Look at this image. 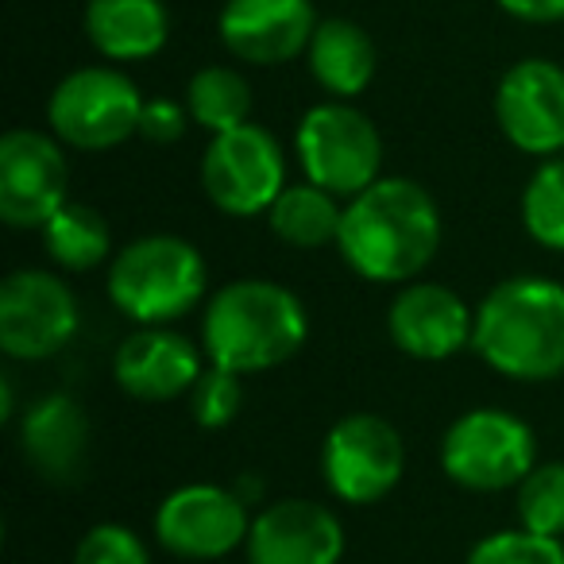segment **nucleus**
<instances>
[{"label":"nucleus","mask_w":564,"mask_h":564,"mask_svg":"<svg viewBox=\"0 0 564 564\" xmlns=\"http://www.w3.org/2000/svg\"><path fill=\"white\" fill-rule=\"evenodd\" d=\"M468 564H564V545L533 530H502L468 553Z\"/></svg>","instance_id":"obj_26"},{"label":"nucleus","mask_w":564,"mask_h":564,"mask_svg":"<svg viewBox=\"0 0 564 564\" xmlns=\"http://www.w3.org/2000/svg\"><path fill=\"white\" fill-rule=\"evenodd\" d=\"M74 564H151V553L128 525L105 522L82 538Z\"/></svg>","instance_id":"obj_28"},{"label":"nucleus","mask_w":564,"mask_h":564,"mask_svg":"<svg viewBox=\"0 0 564 564\" xmlns=\"http://www.w3.org/2000/svg\"><path fill=\"white\" fill-rule=\"evenodd\" d=\"M17 414V394H12V379L4 376L0 379V417H12Z\"/></svg>","instance_id":"obj_32"},{"label":"nucleus","mask_w":564,"mask_h":564,"mask_svg":"<svg viewBox=\"0 0 564 564\" xmlns=\"http://www.w3.org/2000/svg\"><path fill=\"white\" fill-rule=\"evenodd\" d=\"M471 348L507 379H556L564 371V286L541 274L499 282L476 310Z\"/></svg>","instance_id":"obj_2"},{"label":"nucleus","mask_w":564,"mask_h":564,"mask_svg":"<svg viewBox=\"0 0 564 564\" xmlns=\"http://www.w3.org/2000/svg\"><path fill=\"white\" fill-rule=\"evenodd\" d=\"M20 453L47 484H74L89 456V417L70 394H47L20 417Z\"/></svg>","instance_id":"obj_18"},{"label":"nucleus","mask_w":564,"mask_h":564,"mask_svg":"<svg viewBox=\"0 0 564 564\" xmlns=\"http://www.w3.org/2000/svg\"><path fill=\"white\" fill-rule=\"evenodd\" d=\"M186 132V109L178 101H166V97H155V101H143V117H140V135L151 143H174Z\"/></svg>","instance_id":"obj_29"},{"label":"nucleus","mask_w":564,"mask_h":564,"mask_svg":"<svg viewBox=\"0 0 564 564\" xmlns=\"http://www.w3.org/2000/svg\"><path fill=\"white\" fill-rule=\"evenodd\" d=\"M232 491L240 495V499L248 502V507H256V502L263 499V479H259V476H240V479H236Z\"/></svg>","instance_id":"obj_31"},{"label":"nucleus","mask_w":564,"mask_h":564,"mask_svg":"<svg viewBox=\"0 0 564 564\" xmlns=\"http://www.w3.org/2000/svg\"><path fill=\"white\" fill-rule=\"evenodd\" d=\"M202 186L228 217L271 213V205L286 189V159L279 140L259 124L217 132L202 159Z\"/></svg>","instance_id":"obj_8"},{"label":"nucleus","mask_w":564,"mask_h":564,"mask_svg":"<svg viewBox=\"0 0 564 564\" xmlns=\"http://www.w3.org/2000/svg\"><path fill=\"white\" fill-rule=\"evenodd\" d=\"M112 376L132 399L171 402L194 391L197 376H202V356L182 333L163 329V325H143L117 348Z\"/></svg>","instance_id":"obj_17"},{"label":"nucleus","mask_w":564,"mask_h":564,"mask_svg":"<svg viewBox=\"0 0 564 564\" xmlns=\"http://www.w3.org/2000/svg\"><path fill=\"white\" fill-rule=\"evenodd\" d=\"M267 217H271L279 240L294 243V248H322V243H337L345 209H340L337 194L306 182V186L282 189Z\"/></svg>","instance_id":"obj_21"},{"label":"nucleus","mask_w":564,"mask_h":564,"mask_svg":"<svg viewBox=\"0 0 564 564\" xmlns=\"http://www.w3.org/2000/svg\"><path fill=\"white\" fill-rule=\"evenodd\" d=\"M186 109H189V117L202 128H209L213 135L228 132V128L248 124L251 89H248V82L236 70H228V66H205V70H197L194 78H189Z\"/></svg>","instance_id":"obj_23"},{"label":"nucleus","mask_w":564,"mask_h":564,"mask_svg":"<svg viewBox=\"0 0 564 564\" xmlns=\"http://www.w3.org/2000/svg\"><path fill=\"white\" fill-rule=\"evenodd\" d=\"M499 9L525 24H553L564 20V0H499Z\"/></svg>","instance_id":"obj_30"},{"label":"nucleus","mask_w":564,"mask_h":564,"mask_svg":"<svg viewBox=\"0 0 564 564\" xmlns=\"http://www.w3.org/2000/svg\"><path fill=\"white\" fill-rule=\"evenodd\" d=\"M406 468V448L387 417L348 414L329 430L322 448V471L340 502H379L394 491Z\"/></svg>","instance_id":"obj_9"},{"label":"nucleus","mask_w":564,"mask_h":564,"mask_svg":"<svg viewBox=\"0 0 564 564\" xmlns=\"http://www.w3.org/2000/svg\"><path fill=\"white\" fill-rule=\"evenodd\" d=\"M294 148L306 178L337 197H356L379 182L383 143L376 124L352 105L333 101L310 109L299 124Z\"/></svg>","instance_id":"obj_5"},{"label":"nucleus","mask_w":564,"mask_h":564,"mask_svg":"<svg viewBox=\"0 0 564 564\" xmlns=\"http://www.w3.org/2000/svg\"><path fill=\"white\" fill-rule=\"evenodd\" d=\"M66 155L58 140L12 128L0 140V220L9 228H43L66 205Z\"/></svg>","instance_id":"obj_12"},{"label":"nucleus","mask_w":564,"mask_h":564,"mask_svg":"<svg viewBox=\"0 0 564 564\" xmlns=\"http://www.w3.org/2000/svg\"><path fill=\"white\" fill-rule=\"evenodd\" d=\"M518 518L525 530L561 538L564 533V464H541L518 484Z\"/></svg>","instance_id":"obj_25"},{"label":"nucleus","mask_w":564,"mask_h":564,"mask_svg":"<svg viewBox=\"0 0 564 564\" xmlns=\"http://www.w3.org/2000/svg\"><path fill=\"white\" fill-rule=\"evenodd\" d=\"M171 17L163 0H89L86 35L105 58L140 63L163 51Z\"/></svg>","instance_id":"obj_19"},{"label":"nucleus","mask_w":564,"mask_h":564,"mask_svg":"<svg viewBox=\"0 0 564 564\" xmlns=\"http://www.w3.org/2000/svg\"><path fill=\"white\" fill-rule=\"evenodd\" d=\"M533 430L507 410H471L448 425L441 441V468L468 491H502L530 476Z\"/></svg>","instance_id":"obj_6"},{"label":"nucleus","mask_w":564,"mask_h":564,"mask_svg":"<svg viewBox=\"0 0 564 564\" xmlns=\"http://www.w3.org/2000/svg\"><path fill=\"white\" fill-rule=\"evenodd\" d=\"M499 128L525 155H556L564 148V70L545 58L510 66L495 94Z\"/></svg>","instance_id":"obj_13"},{"label":"nucleus","mask_w":564,"mask_h":564,"mask_svg":"<svg viewBox=\"0 0 564 564\" xmlns=\"http://www.w3.org/2000/svg\"><path fill=\"white\" fill-rule=\"evenodd\" d=\"M205 259L182 236H143L132 240L109 267V299L124 317L140 325H166L202 302Z\"/></svg>","instance_id":"obj_4"},{"label":"nucleus","mask_w":564,"mask_h":564,"mask_svg":"<svg viewBox=\"0 0 564 564\" xmlns=\"http://www.w3.org/2000/svg\"><path fill=\"white\" fill-rule=\"evenodd\" d=\"M78 333V302L51 271H17L0 286V348L12 360H47Z\"/></svg>","instance_id":"obj_10"},{"label":"nucleus","mask_w":564,"mask_h":564,"mask_svg":"<svg viewBox=\"0 0 564 564\" xmlns=\"http://www.w3.org/2000/svg\"><path fill=\"white\" fill-rule=\"evenodd\" d=\"M306 337L310 317L302 299L267 279L220 286L202 322V345L209 360L240 376L286 364L306 345Z\"/></svg>","instance_id":"obj_3"},{"label":"nucleus","mask_w":564,"mask_h":564,"mask_svg":"<svg viewBox=\"0 0 564 564\" xmlns=\"http://www.w3.org/2000/svg\"><path fill=\"white\" fill-rule=\"evenodd\" d=\"M337 248L368 282H406L441 248V213L430 189L410 178H379L348 197Z\"/></svg>","instance_id":"obj_1"},{"label":"nucleus","mask_w":564,"mask_h":564,"mask_svg":"<svg viewBox=\"0 0 564 564\" xmlns=\"http://www.w3.org/2000/svg\"><path fill=\"white\" fill-rule=\"evenodd\" d=\"M340 556H345V525L322 502L282 499L251 518V564H337Z\"/></svg>","instance_id":"obj_14"},{"label":"nucleus","mask_w":564,"mask_h":564,"mask_svg":"<svg viewBox=\"0 0 564 564\" xmlns=\"http://www.w3.org/2000/svg\"><path fill=\"white\" fill-rule=\"evenodd\" d=\"M43 243H47V256L55 259V263H63L66 271H89V267H97L101 259H109L112 232L97 209L66 202L63 209L43 225Z\"/></svg>","instance_id":"obj_22"},{"label":"nucleus","mask_w":564,"mask_h":564,"mask_svg":"<svg viewBox=\"0 0 564 564\" xmlns=\"http://www.w3.org/2000/svg\"><path fill=\"white\" fill-rule=\"evenodd\" d=\"M220 40L251 66L291 63L317 32L310 0H228L220 9Z\"/></svg>","instance_id":"obj_15"},{"label":"nucleus","mask_w":564,"mask_h":564,"mask_svg":"<svg viewBox=\"0 0 564 564\" xmlns=\"http://www.w3.org/2000/svg\"><path fill=\"white\" fill-rule=\"evenodd\" d=\"M525 232L549 251H564V159H549L533 171L522 194Z\"/></svg>","instance_id":"obj_24"},{"label":"nucleus","mask_w":564,"mask_h":564,"mask_svg":"<svg viewBox=\"0 0 564 564\" xmlns=\"http://www.w3.org/2000/svg\"><path fill=\"white\" fill-rule=\"evenodd\" d=\"M391 340L414 360H448L464 345H471L476 314L464 306V299L441 282H414L391 302L387 314Z\"/></svg>","instance_id":"obj_16"},{"label":"nucleus","mask_w":564,"mask_h":564,"mask_svg":"<svg viewBox=\"0 0 564 564\" xmlns=\"http://www.w3.org/2000/svg\"><path fill=\"white\" fill-rule=\"evenodd\" d=\"M189 406H194V417L202 430H225L243 406V383L240 371H228L213 364L209 371H202L189 391Z\"/></svg>","instance_id":"obj_27"},{"label":"nucleus","mask_w":564,"mask_h":564,"mask_svg":"<svg viewBox=\"0 0 564 564\" xmlns=\"http://www.w3.org/2000/svg\"><path fill=\"white\" fill-rule=\"evenodd\" d=\"M310 70L317 86L333 97H360L376 74V47L371 35L352 20H325L310 40Z\"/></svg>","instance_id":"obj_20"},{"label":"nucleus","mask_w":564,"mask_h":564,"mask_svg":"<svg viewBox=\"0 0 564 564\" xmlns=\"http://www.w3.org/2000/svg\"><path fill=\"white\" fill-rule=\"evenodd\" d=\"M248 502L232 487L189 484L163 499L155 514V538L182 561H217L248 541Z\"/></svg>","instance_id":"obj_11"},{"label":"nucleus","mask_w":564,"mask_h":564,"mask_svg":"<svg viewBox=\"0 0 564 564\" xmlns=\"http://www.w3.org/2000/svg\"><path fill=\"white\" fill-rule=\"evenodd\" d=\"M143 97L132 78L109 66H86L58 82L47 120L63 143L82 151H109L140 132Z\"/></svg>","instance_id":"obj_7"}]
</instances>
